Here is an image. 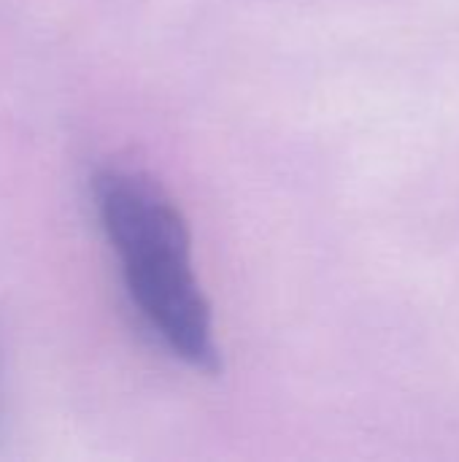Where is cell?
Returning <instances> with one entry per match:
<instances>
[{"label": "cell", "mask_w": 459, "mask_h": 462, "mask_svg": "<svg viewBox=\"0 0 459 462\" xmlns=\"http://www.w3.org/2000/svg\"><path fill=\"white\" fill-rule=\"evenodd\" d=\"M89 187L135 314L170 357L214 374L219 368L214 317L179 206L157 181L130 168H100Z\"/></svg>", "instance_id": "cell-1"}, {"label": "cell", "mask_w": 459, "mask_h": 462, "mask_svg": "<svg viewBox=\"0 0 459 462\" xmlns=\"http://www.w3.org/2000/svg\"><path fill=\"white\" fill-rule=\"evenodd\" d=\"M3 422H5V411H3V368H0V439H3Z\"/></svg>", "instance_id": "cell-2"}]
</instances>
